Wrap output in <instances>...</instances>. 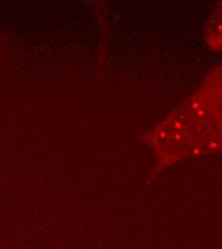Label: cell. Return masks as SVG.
<instances>
[{
	"mask_svg": "<svg viewBox=\"0 0 222 249\" xmlns=\"http://www.w3.org/2000/svg\"><path fill=\"white\" fill-rule=\"evenodd\" d=\"M143 140L156 157L153 178L182 160L222 153V64Z\"/></svg>",
	"mask_w": 222,
	"mask_h": 249,
	"instance_id": "cell-1",
	"label": "cell"
},
{
	"mask_svg": "<svg viewBox=\"0 0 222 249\" xmlns=\"http://www.w3.org/2000/svg\"><path fill=\"white\" fill-rule=\"evenodd\" d=\"M204 38L210 50L222 53V1L213 7L206 19Z\"/></svg>",
	"mask_w": 222,
	"mask_h": 249,
	"instance_id": "cell-2",
	"label": "cell"
}]
</instances>
